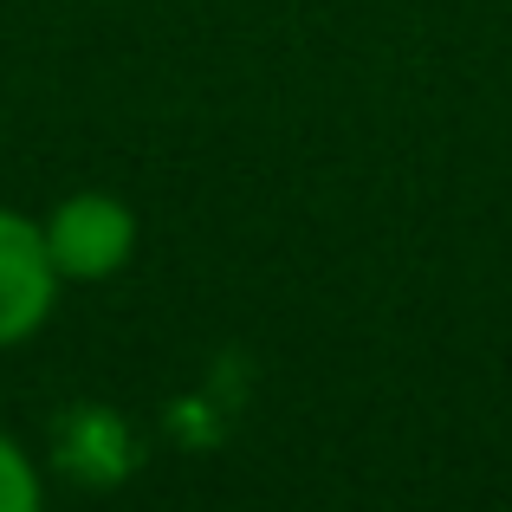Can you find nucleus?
<instances>
[{
    "instance_id": "f257e3e1",
    "label": "nucleus",
    "mask_w": 512,
    "mask_h": 512,
    "mask_svg": "<svg viewBox=\"0 0 512 512\" xmlns=\"http://www.w3.org/2000/svg\"><path fill=\"white\" fill-rule=\"evenodd\" d=\"M52 253V273L59 286H98V279H117L130 260H137L143 221L124 195L111 188H78V195L52 201V214L39 221Z\"/></svg>"
},
{
    "instance_id": "f03ea898",
    "label": "nucleus",
    "mask_w": 512,
    "mask_h": 512,
    "mask_svg": "<svg viewBox=\"0 0 512 512\" xmlns=\"http://www.w3.org/2000/svg\"><path fill=\"white\" fill-rule=\"evenodd\" d=\"M59 305V273H52L46 234L33 214L0 208V350L26 344Z\"/></svg>"
},
{
    "instance_id": "7ed1b4c3",
    "label": "nucleus",
    "mask_w": 512,
    "mask_h": 512,
    "mask_svg": "<svg viewBox=\"0 0 512 512\" xmlns=\"http://www.w3.org/2000/svg\"><path fill=\"white\" fill-rule=\"evenodd\" d=\"M39 506V467L13 435H0V512H33Z\"/></svg>"
}]
</instances>
